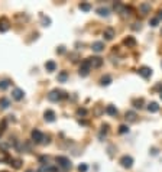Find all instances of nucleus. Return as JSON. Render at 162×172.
I'll return each instance as SVG.
<instances>
[{
    "label": "nucleus",
    "mask_w": 162,
    "mask_h": 172,
    "mask_svg": "<svg viewBox=\"0 0 162 172\" xmlns=\"http://www.w3.org/2000/svg\"><path fill=\"white\" fill-rule=\"evenodd\" d=\"M62 99H67V94L61 90H52L51 93L48 94V100L49 101H59Z\"/></svg>",
    "instance_id": "1"
},
{
    "label": "nucleus",
    "mask_w": 162,
    "mask_h": 172,
    "mask_svg": "<svg viewBox=\"0 0 162 172\" xmlns=\"http://www.w3.org/2000/svg\"><path fill=\"white\" fill-rule=\"evenodd\" d=\"M57 164H58V166H61L64 171H68V169H71V161L67 158V156H57Z\"/></svg>",
    "instance_id": "2"
},
{
    "label": "nucleus",
    "mask_w": 162,
    "mask_h": 172,
    "mask_svg": "<svg viewBox=\"0 0 162 172\" xmlns=\"http://www.w3.org/2000/svg\"><path fill=\"white\" fill-rule=\"evenodd\" d=\"M90 70H91V65H90V61H88V58H87V60H84L83 62H81V67H80V71H78V74H80L81 77H87V75L90 74Z\"/></svg>",
    "instance_id": "3"
},
{
    "label": "nucleus",
    "mask_w": 162,
    "mask_h": 172,
    "mask_svg": "<svg viewBox=\"0 0 162 172\" xmlns=\"http://www.w3.org/2000/svg\"><path fill=\"white\" fill-rule=\"evenodd\" d=\"M119 164L123 166V168H126V169H130V168L133 166V158L129 156V155H123V156L120 158V161H119Z\"/></svg>",
    "instance_id": "4"
},
{
    "label": "nucleus",
    "mask_w": 162,
    "mask_h": 172,
    "mask_svg": "<svg viewBox=\"0 0 162 172\" xmlns=\"http://www.w3.org/2000/svg\"><path fill=\"white\" fill-rule=\"evenodd\" d=\"M44 136H45V135L41 132V130H38V129H33L32 133H31V138H32V140L35 142V143H42Z\"/></svg>",
    "instance_id": "5"
},
{
    "label": "nucleus",
    "mask_w": 162,
    "mask_h": 172,
    "mask_svg": "<svg viewBox=\"0 0 162 172\" xmlns=\"http://www.w3.org/2000/svg\"><path fill=\"white\" fill-rule=\"evenodd\" d=\"M88 61H90L91 68H100L103 65V58H100V57H90Z\"/></svg>",
    "instance_id": "6"
},
{
    "label": "nucleus",
    "mask_w": 162,
    "mask_h": 172,
    "mask_svg": "<svg viewBox=\"0 0 162 172\" xmlns=\"http://www.w3.org/2000/svg\"><path fill=\"white\" fill-rule=\"evenodd\" d=\"M137 74H139L142 78H149L150 75H152V70H150L149 67H141V68L137 70Z\"/></svg>",
    "instance_id": "7"
},
{
    "label": "nucleus",
    "mask_w": 162,
    "mask_h": 172,
    "mask_svg": "<svg viewBox=\"0 0 162 172\" xmlns=\"http://www.w3.org/2000/svg\"><path fill=\"white\" fill-rule=\"evenodd\" d=\"M103 36L106 41H111L114 36H116V32H114V29L113 28H106L103 32Z\"/></svg>",
    "instance_id": "8"
},
{
    "label": "nucleus",
    "mask_w": 162,
    "mask_h": 172,
    "mask_svg": "<svg viewBox=\"0 0 162 172\" xmlns=\"http://www.w3.org/2000/svg\"><path fill=\"white\" fill-rule=\"evenodd\" d=\"M12 97L16 100V101H20V100L25 97V93H23V90H20V88H15L12 91Z\"/></svg>",
    "instance_id": "9"
},
{
    "label": "nucleus",
    "mask_w": 162,
    "mask_h": 172,
    "mask_svg": "<svg viewBox=\"0 0 162 172\" xmlns=\"http://www.w3.org/2000/svg\"><path fill=\"white\" fill-rule=\"evenodd\" d=\"M139 10H141L142 15H148L150 12V3H148V2L141 3V5H139Z\"/></svg>",
    "instance_id": "10"
},
{
    "label": "nucleus",
    "mask_w": 162,
    "mask_h": 172,
    "mask_svg": "<svg viewBox=\"0 0 162 172\" xmlns=\"http://www.w3.org/2000/svg\"><path fill=\"white\" fill-rule=\"evenodd\" d=\"M9 28H10L9 20H7L6 18H2V19H0V32H7Z\"/></svg>",
    "instance_id": "11"
},
{
    "label": "nucleus",
    "mask_w": 162,
    "mask_h": 172,
    "mask_svg": "<svg viewBox=\"0 0 162 172\" xmlns=\"http://www.w3.org/2000/svg\"><path fill=\"white\" fill-rule=\"evenodd\" d=\"M44 119H45L46 122H49V123L55 122V112H52V110H46V112L44 113Z\"/></svg>",
    "instance_id": "12"
},
{
    "label": "nucleus",
    "mask_w": 162,
    "mask_h": 172,
    "mask_svg": "<svg viewBox=\"0 0 162 172\" xmlns=\"http://www.w3.org/2000/svg\"><path fill=\"white\" fill-rule=\"evenodd\" d=\"M91 49H93L94 52H101L104 49V44L101 41H97V42H94V44L91 45Z\"/></svg>",
    "instance_id": "13"
},
{
    "label": "nucleus",
    "mask_w": 162,
    "mask_h": 172,
    "mask_svg": "<svg viewBox=\"0 0 162 172\" xmlns=\"http://www.w3.org/2000/svg\"><path fill=\"white\" fill-rule=\"evenodd\" d=\"M123 44L127 48H133V47H136V39H135L133 36H127V38H124Z\"/></svg>",
    "instance_id": "14"
},
{
    "label": "nucleus",
    "mask_w": 162,
    "mask_h": 172,
    "mask_svg": "<svg viewBox=\"0 0 162 172\" xmlns=\"http://www.w3.org/2000/svg\"><path fill=\"white\" fill-rule=\"evenodd\" d=\"M45 70L48 71V73L55 71V70H57V64H55V61H46L45 62Z\"/></svg>",
    "instance_id": "15"
},
{
    "label": "nucleus",
    "mask_w": 162,
    "mask_h": 172,
    "mask_svg": "<svg viewBox=\"0 0 162 172\" xmlns=\"http://www.w3.org/2000/svg\"><path fill=\"white\" fill-rule=\"evenodd\" d=\"M136 113L135 112H126L124 113V119L127 120V122H130V123H133V122H136Z\"/></svg>",
    "instance_id": "16"
},
{
    "label": "nucleus",
    "mask_w": 162,
    "mask_h": 172,
    "mask_svg": "<svg viewBox=\"0 0 162 172\" xmlns=\"http://www.w3.org/2000/svg\"><path fill=\"white\" fill-rule=\"evenodd\" d=\"M96 12H97L98 16H103V18H107V16L110 15V10H109L107 7H98Z\"/></svg>",
    "instance_id": "17"
},
{
    "label": "nucleus",
    "mask_w": 162,
    "mask_h": 172,
    "mask_svg": "<svg viewBox=\"0 0 162 172\" xmlns=\"http://www.w3.org/2000/svg\"><path fill=\"white\" fill-rule=\"evenodd\" d=\"M146 109H148V112H149V113H156V112H159V106H158V103H155V101L149 103Z\"/></svg>",
    "instance_id": "18"
},
{
    "label": "nucleus",
    "mask_w": 162,
    "mask_h": 172,
    "mask_svg": "<svg viewBox=\"0 0 162 172\" xmlns=\"http://www.w3.org/2000/svg\"><path fill=\"white\" fill-rule=\"evenodd\" d=\"M106 113H107L109 116H117V109H116V106H113V104H109V106L106 107Z\"/></svg>",
    "instance_id": "19"
},
{
    "label": "nucleus",
    "mask_w": 162,
    "mask_h": 172,
    "mask_svg": "<svg viewBox=\"0 0 162 172\" xmlns=\"http://www.w3.org/2000/svg\"><path fill=\"white\" fill-rule=\"evenodd\" d=\"M107 132H109V125H103L101 126V132H100V135H98V139L103 140L104 138H106Z\"/></svg>",
    "instance_id": "20"
},
{
    "label": "nucleus",
    "mask_w": 162,
    "mask_h": 172,
    "mask_svg": "<svg viewBox=\"0 0 162 172\" xmlns=\"http://www.w3.org/2000/svg\"><path fill=\"white\" fill-rule=\"evenodd\" d=\"M110 83H111V77H110V75H104V77H101V80H100V84H101L103 87L110 86Z\"/></svg>",
    "instance_id": "21"
},
{
    "label": "nucleus",
    "mask_w": 162,
    "mask_h": 172,
    "mask_svg": "<svg viewBox=\"0 0 162 172\" xmlns=\"http://www.w3.org/2000/svg\"><path fill=\"white\" fill-rule=\"evenodd\" d=\"M9 162H10V165H12L15 169H19L20 166H22V161H20V159H10Z\"/></svg>",
    "instance_id": "22"
},
{
    "label": "nucleus",
    "mask_w": 162,
    "mask_h": 172,
    "mask_svg": "<svg viewBox=\"0 0 162 172\" xmlns=\"http://www.w3.org/2000/svg\"><path fill=\"white\" fill-rule=\"evenodd\" d=\"M57 78H58V81H61V83H65L67 78H68V73H67V71H61V73L58 74Z\"/></svg>",
    "instance_id": "23"
},
{
    "label": "nucleus",
    "mask_w": 162,
    "mask_h": 172,
    "mask_svg": "<svg viewBox=\"0 0 162 172\" xmlns=\"http://www.w3.org/2000/svg\"><path fill=\"white\" fill-rule=\"evenodd\" d=\"M78 7H80L83 12H90V10H91V5H90V3H85V2H84V3H80V6H78Z\"/></svg>",
    "instance_id": "24"
},
{
    "label": "nucleus",
    "mask_w": 162,
    "mask_h": 172,
    "mask_svg": "<svg viewBox=\"0 0 162 172\" xmlns=\"http://www.w3.org/2000/svg\"><path fill=\"white\" fill-rule=\"evenodd\" d=\"M133 103V106H135V109H142L143 107V100L142 99H136L132 101Z\"/></svg>",
    "instance_id": "25"
},
{
    "label": "nucleus",
    "mask_w": 162,
    "mask_h": 172,
    "mask_svg": "<svg viewBox=\"0 0 162 172\" xmlns=\"http://www.w3.org/2000/svg\"><path fill=\"white\" fill-rule=\"evenodd\" d=\"M9 86H10L9 80H2L0 81V90H6V88H9Z\"/></svg>",
    "instance_id": "26"
},
{
    "label": "nucleus",
    "mask_w": 162,
    "mask_h": 172,
    "mask_svg": "<svg viewBox=\"0 0 162 172\" xmlns=\"http://www.w3.org/2000/svg\"><path fill=\"white\" fill-rule=\"evenodd\" d=\"M41 20H42V25H44V26H49V25H51V19H49L48 16L41 15Z\"/></svg>",
    "instance_id": "27"
},
{
    "label": "nucleus",
    "mask_w": 162,
    "mask_h": 172,
    "mask_svg": "<svg viewBox=\"0 0 162 172\" xmlns=\"http://www.w3.org/2000/svg\"><path fill=\"white\" fill-rule=\"evenodd\" d=\"M10 106V101L7 99H0V107L2 109H7V107Z\"/></svg>",
    "instance_id": "28"
},
{
    "label": "nucleus",
    "mask_w": 162,
    "mask_h": 172,
    "mask_svg": "<svg viewBox=\"0 0 162 172\" xmlns=\"http://www.w3.org/2000/svg\"><path fill=\"white\" fill-rule=\"evenodd\" d=\"M5 161H10V158H9L7 152H5V151H0V162H5Z\"/></svg>",
    "instance_id": "29"
},
{
    "label": "nucleus",
    "mask_w": 162,
    "mask_h": 172,
    "mask_svg": "<svg viewBox=\"0 0 162 172\" xmlns=\"http://www.w3.org/2000/svg\"><path fill=\"white\" fill-rule=\"evenodd\" d=\"M114 10H116L117 13H122L124 10V6L122 5V3H114Z\"/></svg>",
    "instance_id": "30"
},
{
    "label": "nucleus",
    "mask_w": 162,
    "mask_h": 172,
    "mask_svg": "<svg viewBox=\"0 0 162 172\" xmlns=\"http://www.w3.org/2000/svg\"><path fill=\"white\" fill-rule=\"evenodd\" d=\"M127 132H129V127H127L126 125L119 126V133H120V135H124V133H127Z\"/></svg>",
    "instance_id": "31"
},
{
    "label": "nucleus",
    "mask_w": 162,
    "mask_h": 172,
    "mask_svg": "<svg viewBox=\"0 0 162 172\" xmlns=\"http://www.w3.org/2000/svg\"><path fill=\"white\" fill-rule=\"evenodd\" d=\"M158 23H159V19H158V18H152V19L149 20V25L150 26H158Z\"/></svg>",
    "instance_id": "32"
},
{
    "label": "nucleus",
    "mask_w": 162,
    "mask_h": 172,
    "mask_svg": "<svg viewBox=\"0 0 162 172\" xmlns=\"http://www.w3.org/2000/svg\"><path fill=\"white\" fill-rule=\"evenodd\" d=\"M87 169H88V166L85 165V164H81V165H78V171H80V172H85Z\"/></svg>",
    "instance_id": "33"
},
{
    "label": "nucleus",
    "mask_w": 162,
    "mask_h": 172,
    "mask_svg": "<svg viewBox=\"0 0 162 172\" xmlns=\"http://www.w3.org/2000/svg\"><path fill=\"white\" fill-rule=\"evenodd\" d=\"M77 114H78V116H85V114H87V110H85V109H81V107H80V109L77 110Z\"/></svg>",
    "instance_id": "34"
},
{
    "label": "nucleus",
    "mask_w": 162,
    "mask_h": 172,
    "mask_svg": "<svg viewBox=\"0 0 162 172\" xmlns=\"http://www.w3.org/2000/svg\"><path fill=\"white\" fill-rule=\"evenodd\" d=\"M6 126H7V122L6 120H3L2 125H0V132H5V130H6Z\"/></svg>",
    "instance_id": "35"
},
{
    "label": "nucleus",
    "mask_w": 162,
    "mask_h": 172,
    "mask_svg": "<svg viewBox=\"0 0 162 172\" xmlns=\"http://www.w3.org/2000/svg\"><path fill=\"white\" fill-rule=\"evenodd\" d=\"M42 143H44V145H49V143H51V138H49V136H44Z\"/></svg>",
    "instance_id": "36"
},
{
    "label": "nucleus",
    "mask_w": 162,
    "mask_h": 172,
    "mask_svg": "<svg viewBox=\"0 0 162 172\" xmlns=\"http://www.w3.org/2000/svg\"><path fill=\"white\" fill-rule=\"evenodd\" d=\"M64 52H65V47H62V45H61V47L57 48V54H59V55H61V54H64Z\"/></svg>",
    "instance_id": "37"
},
{
    "label": "nucleus",
    "mask_w": 162,
    "mask_h": 172,
    "mask_svg": "<svg viewBox=\"0 0 162 172\" xmlns=\"http://www.w3.org/2000/svg\"><path fill=\"white\" fill-rule=\"evenodd\" d=\"M132 29H135V31H139L141 29V23H133V26H132Z\"/></svg>",
    "instance_id": "38"
},
{
    "label": "nucleus",
    "mask_w": 162,
    "mask_h": 172,
    "mask_svg": "<svg viewBox=\"0 0 162 172\" xmlns=\"http://www.w3.org/2000/svg\"><path fill=\"white\" fill-rule=\"evenodd\" d=\"M156 18H158L159 20H162V10H159V13H158V16H156Z\"/></svg>",
    "instance_id": "39"
},
{
    "label": "nucleus",
    "mask_w": 162,
    "mask_h": 172,
    "mask_svg": "<svg viewBox=\"0 0 162 172\" xmlns=\"http://www.w3.org/2000/svg\"><path fill=\"white\" fill-rule=\"evenodd\" d=\"M159 97H161V100H162V93H159Z\"/></svg>",
    "instance_id": "40"
},
{
    "label": "nucleus",
    "mask_w": 162,
    "mask_h": 172,
    "mask_svg": "<svg viewBox=\"0 0 162 172\" xmlns=\"http://www.w3.org/2000/svg\"><path fill=\"white\" fill-rule=\"evenodd\" d=\"M26 172H33V171H32V169H29V171H26Z\"/></svg>",
    "instance_id": "41"
}]
</instances>
